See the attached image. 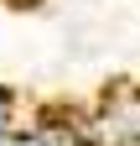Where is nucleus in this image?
Listing matches in <instances>:
<instances>
[{
  "mask_svg": "<svg viewBox=\"0 0 140 146\" xmlns=\"http://www.w3.org/2000/svg\"><path fill=\"white\" fill-rule=\"evenodd\" d=\"M0 146H10V131H0Z\"/></svg>",
  "mask_w": 140,
  "mask_h": 146,
  "instance_id": "7ed1b4c3",
  "label": "nucleus"
},
{
  "mask_svg": "<svg viewBox=\"0 0 140 146\" xmlns=\"http://www.w3.org/2000/svg\"><path fill=\"white\" fill-rule=\"evenodd\" d=\"M16 115H21V94L10 84H0V131H16Z\"/></svg>",
  "mask_w": 140,
  "mask_h": 146,
  "instance_id": "f03ea898",
  "label": "nucleus"
},
{
  "mask_svg": "<svg viewBox=\"0 0 140 146\" xmlns=\"http://www.w3.org/2000/svg\"><path fill=\"white\" fill-rule=\"evenodd\" d=\"M109 146H140V104H109L99 115Z\"/></svg>",
  "mask_w": 140,
  "mask_h": 146,
  "instance_id": "f257e3e1",
  "label": "nucleus"
}]
</instances>
